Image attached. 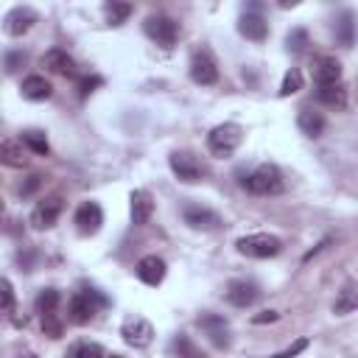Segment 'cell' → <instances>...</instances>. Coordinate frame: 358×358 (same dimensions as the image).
<instances>
[{
  "instance_id": "25",
  "label": "cell",
  "mask_w": 358,
  "mask_h": 358,
  "mask_svg": "<svg viewBox=\"0 0 358 358\" xmlns=\"http://www.w3.org/2000/svg\"><path fill=\"white\" fill-rule=\"evenodd\" d=\"M22 145H25L28 151L39 154V157H48V151H50V143H48L45 131H39V129H28V131H22Z\"/></svg>"
},
{
  "instance_id": "29",
  "label": "cell",
  "mask_w": 358,
  "mask_h": 358,
  "mask_svg": "<svg viewBox=\"0 0 358 358\" xmlns=\"http://www.w3.org/2000/svg\"><path fill=\"white\" fill-rule=\"evenodd\" d=\"M103 14H106L109 25H120V22L131 14V6H129V3H106V6H103Z\"/></svg>"
},
{
  "instance_id": "27",
  "label": "cell",
  "mask_w": 358,
  "mask_h": 358,
  "mask_svg": "<svg viewBox=\"0 0 358 358\" xmlns=\"http://www.w3.org/2000/svg\"><path fill=\"white\" fill-rule=\"evenodd\" d=\"M171 352H173L176 358H204V352H201L185 333L173 336V341H171Z\"/></svg>"
},
{
  "instance_id": "1",
  "label": "cell",
  "mask_w": 358,
  "mask_h": 358,
  "mask_svg": "<svg viewBox=\"0 0 358 358\" xmlns=\"http://www.w3.org/2000/svg\"><path fill=\"white\" fill-rule=\"evenodd\" d=\"M243 143V129L238 123H218L207 134V148L213 157H229Z\"/></svg>"
},
{
  "instance_id": "17",
  "label": "cell",
  "mask_w": 358,
  "mask_h": 358,
  "mask_svg": "<svg viewBox=\"0 0 358 358\" xmlns=\"http://www.w3.org/2000/svg\"><path fill=\"white\" fill-rule=\"evenodd\" d=\"M260 296V288L252 280H232L227 288V302L235 308H249Z\"/></svg>"
},
{
  "instance_id": "38",
  "label": "cell",
  "mask_w": 358,
  "mask_h": 358,
  "mask_svg": "<svg viewBox=\"0 0 358 358\" xmlns=\"http://www.w3.org/2000/svg\"><path fill=\"white\" fill-rule=\"evenodd\" d=\"M277 319H280V313H274V310H263V313L252 316L255 324H266V322H277Z\"/></svg>"
},
{
  "instance_id": "3",
  "label": "cell",
  "mask_w": 358,
  "mask_h": 358,
  "mask_svg": "<svg viewBox=\"0 0 358 358\" xmlns=\"http://www.w3.org/2000/svg\"><path fill=\"white\" fill-rule=\"evenodd\" d=\"M235 246H238V252H241V255L263 260V257H274V255H280L282 241H280L277 235H268V232H252V235L238 238V243H235Z\"/></svg>"
},
{
  "instance_id": "7",
  "label": "cell",
  "mask_w": 358,
  "mask_h": 358,
  "mask_svg": "<svg viewBox=\"0 0 358 358\" xmlns=\"http://www.w3.org/2000/svg\"><path fill=\"white\" fill-rule=\"evenodd\" d=\"M120 336H123V341H126L129 347L145 350V347L154 341V327H151V322L143 319V316H129V319L120 324Z\"/></svg>"
},
{
  "instance_id": "28",
  "label": "cell",
  "mask_w": 358,
  "mask_h": 358,
  "mask_svg": "<svg viewBox=\"0 0 358 358\" xmlns=\"http://www.w3.org/2000/svg\"><path fill=\"white\" fill-rule=\"evenodd\" d=\"M64 358H103V347L95 341H76Z\"/></svg>"
},
{
  "instance_id": "31",
  "label": "cell",
  "mask_w": 358,
  "mask_h": 358,
  "mask_svg": "<svg viewBox=\"0 0 358 358\" xmlns=\"http://www.w3.org/2000/svg\"><path fill=\"white\" fill-rule=\"evenodd\" d=\"M8 310H14V285L6 277H0V313Z\"/></svg>"
},
{
  "instance_id": "10",
  "label": "cell",
  "mask_w": 358,
  "mask_h": 358,
  "mask_svg": "<svg viewBox=\"0 0 358 358\" xmlns=\"http://www.w3.org/2000/svg\"><path fill=\"white\" fill-rule=\"evenodd\" d=\"M39 20V14L31 8V6H14L8 14H6V34H11V36H22L25 31H31L34 28V22Z\"/></svg>"
},
{
  "instance_id": "32",
  "label": "cell",
  "mask_w": 358,
  "mask_h": 358,
  "mask_svg": "<svg viewBox=\"0 0 358 358\" xmlns=\"http://www.w3.org/2000/svg\"><path fill=\"white\" fill-rule=\"evenodd\" d=\"M352 14L347 11L344 17H341V22H338V42L344 45V48H352Z\"/></svg>"
},
{
  "instance_id": "11",
  "label": "cell",
  "mask_w": 358,
  "mask_h": 358,
  "mask_svg": "<svg viewBox=\"0 0 358 358\" xmlns=\"http://www.w3.org/2000/svg\"><path fill=\"white\" fill-rule=\"evenodd\" d=\"M73 221H76V229L81 235H95L101 229V224H103V213H101V207L95 201H81Z\"/></svg>"
},
{
  "instance_id": "16",
  "label": "cell",
  "mask_w": 358,
  "mask_h": 358,
  "mask_svg": "<svg viewBox=\"0 0 358 358\" xmlns=\"http://www.w3.org/2000/svg\"><path fill=\"white\" fill-rule=\"evenodd\" d=\"M129 213H131V224L134 227H145L154 215V199L148 190H134L129 199Z\"/></svg>"
},
{
  "instance_id": "33",
  "label": "cell",
  "mask_w": 358,
  "mask_h": 358,
  "mask_svg": "<svg viewBox=\"0 0 358 358\" xmlns=\"http://www.w3.org/2000/svg\"><path fill=\"white\" fill-rule=\"evenodd\" d=\"M285 45H288V50H294V53L305 50V45H308V31H305V28H294V31L285 36Z\"/></svg>"
},
{
  "instance_id": "5",
  "label": "cell",
  "mask_w": 358,
  "mask_h": 358,
  "mask_svg": "<svg viewBox=\"0 0 358 358\" xmlns=\"http://www.w3.org/2000/svg\"><path fill=\"white\" fill-rule=\"evenodd\" d=\"M103 302H106V299L98 296V291H92V288L78 291V294H73L70 302H67V316H70V322H76V324H87V322L98 313V308H101Z\"/></svg>"
},
{
  "instance_id": "41",
  "label": "cell",
  "mask_w": 358,
  "mask_h": 358,
  "mask_svg": "<svg viewBox=\"0 0 358 358\" xmlns=\"http://www.w3.org/2000/svg\"><path fill=\"white\" fill-rule=\"evenodd\" d=\"M0 213H3V199H0Z\"/></svg>"
},
{
  "instance_id": "19",
  "label": "cell",
  "mask_w": 358,
  "mask_h": 358,
  "mask_svg": "<svg viewBox=\"0 0 358 358\" xmlns=\"http://www.w3.org/2000/svg\"><path fill=\"white\" fill-rule=\"evenodd\" d=\"M313 78H316V87L322 84H338L341 81V62L333 59V56H322L313 67Z\"/></svg>"
},
{
  "instance_id": "35",
  "label": "cell",
  "mask_w": 358,
  "mask_h": 358,
  "mask_svg": "<svg viewBox=\"0 0 358 358\" xmlns=\"http://www.w3.org/2000/svg\"><path fill=\"white\" fill-rule=\"evenodd\" d=\"M42 330H45L50 338H59V336H62V324L56 322V316H53V313L42 316Z\"/></svg>"
},
{
  "instance_id": "42",
  "label": "cell",
  "mask_w": 358,
  "mask_h": 358,
  "mask_svg": "<svg viewBox=\"0 0 358 358\" xmlns=\"http://www.w3.org/2000/svg\"><path fill=\"white\" fill-rule=\"evenodd\" d=\"M112 358H123V355H112Z\"/></svg>"
},
{
  "instance_id": "21",
  "label": "cell",
  "mask_w": 358,
  "mask_h": 358,
  "mask_svg": "<svg viewBox=\"0 0 358 358\" xmlns=\"http://www.w3.org/2000/svg\"><path fill=\"white\" fill-rule=\"evenodd\" d=\"M296 126H299L302 134L319 137V134L324 131V117H322V112H316L313 106H302L299 115H296Z\"/></svg>"
},
{
  "instance_id": "2",
  "label": "cell",
  "mask_w": 358,
  "mask_h": 358,
  "mask_svg": "<svg viewBox=\"0 0 358 358\" xmlns=\"http://www.w3.org/2000/svg\"><path fill=\"white\" fill-rule=\"evenodd\" d=\"M282 187H285L282 173H280V168L271 165V162L257 165V168L246 176V190L255 193V196H277V193H282Z\"/></svg>"
},
{
  "instance_id": "40",
  "label": "cell",
  "mask_w": 358,
  "mask_h": 358,
  "mask_svg": "<svg viewBox=\"0 0 358 358\" xmlns=\"http://www.w3.org/2000/svg\"><path fill=\"white\" fill-rule=\"evenodd\" d=\"M20 358H39V355H36V352H22Z\"/></svg>"
},
{
  "instance_id": "34",
  "label": "cell",
  "mask_w": 358,
  "mask_h": 358,
  "mask_svg": "<svg viewBox=\"0 0 358 358\" xmlns=\"http://www.w3.org/2000/svg\"><path fill=\"white\" fill-rule=\"evenodd\" d=\"M302 350H308V338H296L291 347H285L282 352H274V355H268V358H294V355H299Z\"/></svg>"
},
{
  "instance_id": "15",
  "label": "cell",
  "mask_w": 358,
  "mask_h": 358,
  "mask_svg": "<svg viewBox=\"0 0 358 358\" xmlns=\"http://www.w3.org/2000/svg\"><path fill=\"white\" fill-rule=\"evenodd\" d=\"M42 67H48L50 73H56V76H64V78H76V62H73V56L67 53V50H62V48H53V50H48L45 56H42Z\"/></svg>"
},
{
  "instance_id": "23",
  "label": "cell",
  "mask_w": 358,
  "mask_h": 358,
  "mask_svg": "<svg viewBox=\"0 0 358 358\" xmlns=\"http://www.w3.org/2000/svg\"><path fill=\"white\" fill-rule=\"evenodd\" d=\"M0 162L8 165V168H28V157H25L22 143H17V140H3V143H0Z\"/></svg>"
},
{
  "instance_id": "24",
  "label": "cell",
  "mask_w": 358,
  "mask_h": 358,
  "mask_svg": "<svg viewBox=\"0 0 358 358\" xmlns=\"http://www.w3.org/2000/svg\"><path fill=\"white\" fill-rule=\"evenodd\" d=\"M355 308H358V291H355V282H347V285L338 291L336 302H333V313H336V316H347V313H352Z\"/></svg>"
},
{
  "instance_id": "26",
  "label": "cell",
  "mask_w": 358,
  "mask_h": 358,
  "mask_svg": "<svg viewBox=\"0 0 358 358\" xmlns=\"http://www.w3.org/2000/svg\"><path fill=\"white\" fill-rule=\"evenodd\" d=\"M59 291L56 288H42L39 294H36V299H34V308H36V313L39 316H48V313H53L56 308H59Z\"/></svg>"
},
{
  "instance_id": "12",
  "label": "cell",
  "mask_w": 358,
  "mask_h": 358,
  "mask_svg": "<svg viewBox=\"0 0 358 358\" xmlns=\"http://www.w3.org/2000/svg\"><path fill=\"white\" fill-rule=\"evenodd\" d=\"M182 215H185V224H190L193 229H218V227H221V215H218V213H213L210 207L193 204V201L185 204Z\"/></svg>"
},
{
  "instance_id": "36",
  "label": "cell",
  "mask_w": 358,
  "mask_h": 358,
  "mask_svg": "<svg viewBox=\"0 0 358 358\" xmlns=\"http://www.w3.org/2000/svg\"><path fill=\"white\" fill-rule=\"evenodd\" d=\"M95 87H101V78H98V76H87V78H81V81H78V92H81V98L90 95Z\"/></svg>"
},
{
  "instance_id": "39",
  "label": "cell",
  "mask_w": 358,
  "mask_h": 358,
  "mask_svg": "<svg viewBox=\"0 0 358 358\" xmlns=\"http://www.w3.org/2000/svg\"><path fill=\"white\" fill-rule=\"evenodd\" d=\"M22 62H25V56H22L20 50H17V53H8V59H6V70H17Z\"/></svg>"
},
{
  "instance_id": "4",
  "label": "cell",
  "mask_w": 358,
  "mask_h": 358,
  "mask_svg": "<svg viewBox=\"0 0 358 358\" xmlns=\"http://www.w3.org/2000/svg\"><path fill=\"white\" fill-rule=\"evenodd\" d=\"M143 31L159 48H173L176 39H179V22L173 17H168V14H151V17H145Z\"/></svg>"
},
{
  "instance_id": "13",
  "label": "cell",
  "mask_w": 358,
  "mask_h": 358,
  "mask_svg": "<svg viewBox=\"0 0 358 358\" xmlns=\"http://www.w3.org/2000/svg\"><path fill=\"white\" fill-rule=\"evenodd\" d=\"M199 327L210 336V341L215 344V347H229V324L224 322V316H218V313H201L199 316Z\"/></svg>"
},
{
  "instance_id": "20",
  "label": "cell",
  "mask_w": 358,
  "mask_h": 358,
  "mask_svg": "<svg viewBox=\"0 0 358 358\" xmlns=\"http://www.w3.org/2000/svg\"><path fill=\"white\" fill-rule=\"evenodd\" d=\"M20 90H22V98L28 101H48L53 95V84L45 76H28Z\"/></svg>"
},
{
  "instance_id": "22",
  "label": "cell",
  "mask_w": 358,
  "mask_h": 358,
  "mask_svg": "<svg viewBox=\"0 0 358 358\" xmlns=\"http://www.w3.org/2000/svg\"><path fill=\"white\" fill-rule=\"evenodd\" d=\"M316 98L324 103V106H333V109H347V87L338 81V84H322L316 87Z\"/></svg>"
},
{
  "instance_id": "6",
  "label": "cell",
  "mask_w": 358,
  "mask_h": 358,
  "mask_svg": "<svg viewBox=\"0 0 358 358\" xmlns=\"http://www.w3.org/2000/svg\"><path fill=\"white\" fill-rule=\"evenodd\" d=\"M168 165H171L173 176H176L179 182H185V185H193V182H201V179H204V165H201L199 157L190 154V151H173V154L168 157Z\"/></svg>"
},
{
  "instance_id": "37",
  "label": "cell",
  "mask_w": 358,
  "mask_h": 358,
  "mask_svg": "<svg viewBox=\"0 0 358 358\" xmlns=\"http://www.w3.org/2000/svg\"><path fill=\"white\" fill-rule=\"evenodd\" d=\"M39 185H42V176H31V179H28V182L20 187V196H28V193H34Z\"/></svg>"
},
{
  "instance_id": "9",
  "label": "cell",
  "mask_w": 358,
  "mask_h": 358,
  "mask_svg": "<svg viewBox=\"0 0 358 358\" xmlns=\"http://www.w3.org/2000/svg\"><path fill=\"white\" fill-rule=\"evenodd\" d=\"M62 207H64L62 196H48V199H42V201L34 207V213H31V224H34L36 229H48V227H53L56 218L62 215Z\"/></svg>"
},
{
  "instance_id": "30",
  "label": "cell",
  "mask_w": 358,
  "mask_h": 358,
  "mask_svg": "<svg viewBox=\"0 0 358 358\" xmlns=\"http://www.w3.org/2000/svg\"><path fill=\"white\" fill-rule=\"evenodd\" d=\"M302 90V73L296 70V67H291L285 76H282V84H280V95L285 98V95H294V92H299Z\"/></svg>"
},
{
  "instance_id": "8",
  "label": "cell",
  "mask_w": 358,
  "mask_h": 358,
  "mask_svg": "<svg viewBox=\"0 0 358 358\" xmlns=\"http://www.w3.org/2000/svg\"><path fill=\"white\" fill-rule=\"evenodd\" d=\"M187 73H190V78H193L196 84H201V87H210V84L218 81V64H215V59H213V53H210L207 48H201V50L193 53Z\"/></svg>"
},
{
  "instance_id": "18",
  "label": "cell",
  "mask_w": 358,
  "mask_h": 358,
  "mask_svg": "<svg viewBox=\"0 0 358 358\" xmlns=\"http://www.w3.org/2000/svg\"><path fill=\"white\" fill-rule=\"evenodd\" d=\"M238 31H241L246 39H252V42H263V39L268 36V22H266L257 11H246V14L238 20Z\"/></svg>"
},
{
  "instance_id": "14",
  "label": "cell",
  "mask_w": 358,
  "mask_h": 358,
  "mask_svg": "<svg viewBox=\"0 0 358 358\" xmlns=\"http://www.w3.org/2000/svg\"><path fill=\"white\" fill-rule=\"evenodd\" d=\"M137 277H140V282H145V285H151V288H157L162 280H165V271H168V266H165V260L162 257H157V255H145L140 263H137Z\"/></svg>"
}]
</instances>
